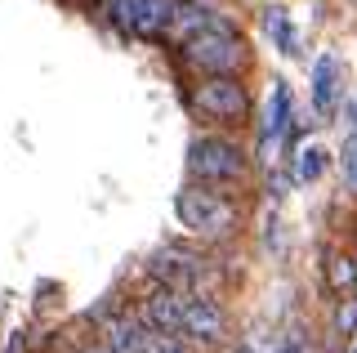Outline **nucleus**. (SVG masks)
<instances>
[{"label":"nucleus","mask_w":357,"mask_h":353,"mask_svg":"<svg viewBox=\"0 0 357 353\" xmlns=\"http://www.w3.org/2000/svg\"><path fill=\"white\" fill-rule=\"evenodd\" d=\"M178 54H183V63L197 76H232L245 63V40L232 27L210 23V27H201L197 36H188L183 45H178Z\"/></svg>","instance_id":"obj_1"},{"label":"nucleus","mask_w":357,"mask_h":353,"mask_svg":"<svg viewBox=\"0 0 357 353\" xmlns=\"http://www.w3.org/2000/svg\"><path fill=\"white\" fill-rule=\"evenodd\" d=\"M174 215H178V224H183L188 233H197V237H228L232 228H237L232 202H223L215 188H201V183L178 193Z\"/></svg>","instance_id":"obj_2"},{"label":"nucleus","mask_w":357,"mask_h":353,"mask_svg":"<svg viewBox=\"0 0 357 353\" xmlns=\"http://www.w3.org/2000/svg\"><path fill=\"white\" fill-rule=\"evenodd\" d=\"M178 0H98V14L107 18L121 36L134 40H161Z\"/></svg>","instance_id":"obj_3"},{"label":"nucleus","mask_w":357,"mask_h":353,"mask_svg":"<svg viewBox=\"0 0 357 353\" xmlns=\"http://www.w3.org/2000/svg\"><path fill=\"white\" fill-rule=\"evenodd\" d=\"M188 170L197 183H237L245 174V152L228 139H192Z\"/></svg>","instance_id":"obj_4"},{"label":"nucleus","mask_w":357,"mask_h":353,"mask_svg":"<svg viewBox=\"0 0 357 353\" xmlns=\"http://www.w3.org/2000/svg\"><path fill=\"white\" fill-rule=\"evenodd\" d=\"M192 103L210 121H245V112H250V94L237 76H206L192 90Z\"/></svg>","instance_id":"obj_5"},{"label":"nucleus","mask_w":357,"mask_h":353,"mask_svg":"<svg viewBox=\"0 0 357 353\" xmlns=\"http://www.w3.org/2000/svg\"><path fill=\"white\" fill-rule=\"evenodd\" d=\"M178 331H188V340H197V345H219V340L228 336V313H223L210 295H197V300L183 304Z\"/></svg>","instance_id":"obj_6"},{"label":"nucleus","mask_w":357,"mask_h":353,"mask_svg":"<svg viewBox=\"0 0 357 353\" xmlns=\"http://www.w3.org/2000/svg\"><path fill=\"white\" fill-rule=\"evenodd\" d=\"M312 107L321 117H335V107H340V59L335 54H321L312 63Z\"/></svg>","instance_id":"obj_7"},{"label":"nucleus","mask_w":357,"mask_h":353,"mask_svg":"<svg viewBox=\"0 0 357 353\" xmlns=\"http://www.w3.org/2000/svg\"><path fill=\"white\" fill-rule=\"evenodd\" d=\"M143 322H148L152 331H178V322H183V300L174 295V286H165V291L148 295V304H143Z\"/></svg>","instance_id":"obj_8"},{"label":"nucleus","mask_w":357,"mask_h":353,"mask_svg":"<svg viewBox=\"0 0 357 353\" xmlns=\"http://www.w3.org/2000/svg\"><path fill=\"white\" fill-rule=\"evenodd\" d=\"M152 273L165 278V286H188V282H197L201 264L188 260V255H178V250H161V255H152Z\"/></svg>","instance_id":"obj_9"},{"label":"nucleus","mask_w":357,"mask_h":353,"mask_svg":"<svg viewBox=\"0 0 357 353\" xmlns=\"http://www.w3.org/2000/svg\"><path fill=\"white\" fill-rule=\"evenodd\" d=\"M210 23H215V18H210L201 5H183V0H178L174 14H170V23H165V36H170L174 45H183L188 36H197V31H201V27H210Z\"/></svg>","instance_id":"obj_10"},{"label":"nucleus","mask_w":357,"mask_h":353,"mask_svg":"<svg viewBox=\"0 0 357 353\" xmlns=\"http://www.w3.org/2000/svg\"><path fill=\"white\" fill-rule=\"evenodd\" d=\"M290 126V85L277 81L273 98H268V117H264V139H277Z\"/></svg>","instance_id":"obj_11"},{"label":"nucleus","mask_w":357,"mask_h":353,"mask_svg":"<svg viewBox=\"0 0 357 353\" xmlns=\"http://www.w3.org/2000/svg\"><path fill=\"white\" fill-rule=\"evenodd\" d=\"M264 27L273 31V40H277V50L282 54H299V36H295V27H290V18H286V9H268L264 14Z\"/></svg>","instance_id":"obj_12"},{"label":"nucleus","mask_w":357,"mask_h":353,"mask_svg":"<svg viewBox=\"0 0 357 353\" xmlns=\"http://www.w3.org/2000/svg\"><path fill=\"white\" fill-rule=\"evenodd\" d=\"M143 322H134V317H126V322H112V353H139L143 345Z\"/></svg>","instance_id":"obj_13"},{"label":"nucleus","mask_w":357,"mask_h":353,"mask_svg":"<svg viewBox=\"0 0 357 353\" xmlns=\"http://www.w3.org/2000/svg\"><path fill=\"white\" fill-rule=\"evenodd\" d=\"M321 170H326V148H317V143H308V148H299V161H295V174L304 183L321 179Z\"/></svg>","instance_id":"obj_14"},{"label":"nucleus","mask_w":357,"mask_h":353,"mask_svg":"<svg viewBox=\"0 0 357 353\" xmlns=\"http://www.w3.org/2000/svg\"><path fill=\"white\" fill-rule=\"evenodd\" d=\"M139 353H188V349H183L178 336H170V331H148L143 345H139Z\"/></svg>","instance_id":"obj_15"},{"label":"nucleus","mask_w":357,"mask_h":353,"mask_svg":"<svg viewBox=\"0 0 357 353\" xmlns=\"http://www.w3.org/2000/svg\"><path fill=\"white\" fill-rule=\"evenodd\" d=\"M353 282H357V260L353 255H335L331 260V286L344 291V286H353Z\"/></svg>","instance_id":"obj_16"},{"label":"nucleus","mask_w":357,"mask_h":353,"mask_svg":"<svg viewBox=\"0 0 357 353\" xmlns=\"http://www.w3.org/2000/svg\"><path fill=\"white\" fill-rule=\"evenodd\" d=\"M340 165H344V179H349V188L357 193V135L344 143V152H340Z\"/></svg>","instance_id":"obj_17"},{"label":"nucleus","mask_w":357,"mask_h":353,"mask_svg":"<svg viewBox=\"0 0 357 353\" xmlns=\"http://www.w3.org/2000/svg\"><path fill=\"white\" fill-rule=\"evenodd\" d=\"M335 326H340V331H349V336L357 331V300H344L340 308H335Z\"/></svg>","instance_id":"obj_18"},{"label":"nucleus","mask_w":357,"mask_h":353,"mask_svg":"<svg viewBox=\"0 0 357 353\" xmlns=\"http://www.w3.org/2000/svg\"><path fill=\"white\" fill-rule=\"evenodd\" d=\"M282 353H304V345H299V340H286V349Z\"/></svg>","instance_id":"obj_19"},{"label":"nucleus","mask_w":357,"mask_h":353,"mask_svg":"<svg viewBox=\"0 0 357 353\" xmlns=\"http://www.w3.org/2000/svg\"><path fill=\"white\" fill-rule=\"evenodd\" d=\"M349 126H353V135H357V98H353V107H349Z\"/></svg>","instance_id":"obj_20"},{"label":"nucleus","mask_w":357,"mask_h":353,"mask_svg":"<svg viewBox=\"0 0 357 353\" xmlns=\"http://www.w3.org/2000/svg\"><path fill=\"white\" fill-rule=\"evenodd\" d=\"M344 353H357V331L349 336V345H344Z\"/></svg>","instance_id":"obj_21"},{"label":"nucleus","mask_w":357,"mask_h":353,"mask_svg":"<svg viewBox=\"0 0 357 353\" xmlns=\"http://www.w3.org/2000/svg\"><path fill=\"white\" fill-rule=\"evenodd\" d=\"M232 353H255V349H245V345H241V349H232Z\"/></svg>","instance_id":"obj_22"},{"label":"nucleus","mask_w":357,"mask_h":353,"mask_svg":"<svg viewBox=\"0 0 357 353\" xmlns=\"http://www.w3.org/2000/svg\"><path fill=\"white\" fill-rule=\"evenodd\" d=\"M353 291H357V282H353Z\"/></svg>","instance_id":"obj_23"},{"label":"nucleus","mask_w":357,"mask_h":353,"mask_svg":"<svg viewBox=\"0 0 357 353\" xmlns=\"http://www.w3.org/2000/svg\"><path fill=\"white\" fill-rule=\"evenodd\" d=\"M98 353H107V349H98Z\"/></svg>","instance_id":"obj_24"}]
</instances>
